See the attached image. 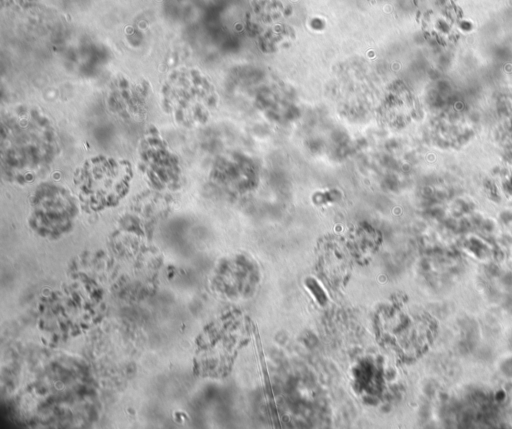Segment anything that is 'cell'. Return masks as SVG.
<instances>
[{"label":"cell","instance_id":"obj_3","mask_svg":"<svg viewBox=\"0 0 512 429\" xmlns=\"http://www.w3.org/2000/svg\"><path fill=\"white\" fill-rule=\"evenodd\" d=\"M453 0H418L420 16L425 29L434 35L450 34L456 23Z\"/></svg>","mask_w":512,"mask_h":429},{"label":"cell","instance_id":"obj_1","mask_svg":"<svg viewBox=\"0 0 512 429\" xmlns=\"http://www.w3.org/2000/svg\"><path fill=\"white\" fill-rule=\"evenodd\" d=\"M53 129L46 123L27 119L7 122L2 129V163L18 178L36 176L47 166L56 149Z\"/></svg>","mask_w":512,"mask_h":429},{"label":"cell","instance_id":"obj_4","mask_svg":"<svg viewBox=\"0 0 512 429\" xmlns=\"http://www.w3.org/2000/svg\"><path fill=\"white\" fill-rule=\"evenodd\" d=\"M319 265L331 284H340L350 271V259L346 248L335 239L323 241L320 246Z\"/></svg>","mask_w":512,"mask_h":429},{"label":"cell","instance_id":"obj_2","mask_svg":"<svg viewBox=\"0 0 512 429\" xmlns=\"http://www.w3.org/2000/svg\"><path fill=\"white\" fill-rule=\"evenodd\" d=\"M129 166L111 158H95L85 164L79 173V190L88 199L97 202L114 201L122 196L130 181Z\"/></svg>","mask_w":512,"mask_h":429}]
</instances>
